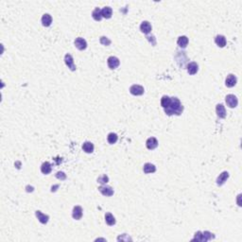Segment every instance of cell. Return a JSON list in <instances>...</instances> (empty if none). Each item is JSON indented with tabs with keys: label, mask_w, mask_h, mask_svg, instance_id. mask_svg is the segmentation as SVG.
I'll return each instance as SVG.
<instances>
[{
	"label": "cell",
	"mask_w": 242,
	"mask_h": 242,
	"mask_svg": "<svg viewBox=\"0 0 242 242\" xmlns=\"http://www.w3.org/2000/svg\"><path fill=\"white\" fill-rule=\"evenodd\" d=\"M225 101H226L227 106L230 108H236L238 104L237 98L235 95H227L225 98Z\"/></svg>",
	"instance_id": "cell-2"
},
{
	"label": "cell",
	"mask_w": 242,
	"mask_h": 242,
	"mask_svg": "<svg viewBox=\"0 0 242 242\" xmlns=\"http://www.w3.org/2000/svg\"><path fill=\"white\" fill-rule=\"evenodd\" d=\"M35 215H36L37 219H39V221L41 222V223H43V224H46L48 219H49V217H48L47 215H45V214H43L41 211H36L35 212Z\"/></svg>",
	"instance_id": "cell-14"
},
{
	"label": "cell",
	"mask_w": 242,
	"mask_h": 242,
	"mask_svg": "<svg viewBox=\"0 0 242 242\" xmlns=\"http://www.w3.org/2000/svg\"><path fill=\"white\" fill-rule=\"evenodd\" d=\"M107 63H108L109 68H111V69H115V68H117V67L119 66V64H120V61H119L118 58L114 57V56H111V57L108 58Z\"/></svg>",
	"instance_id": "cell-4"
},
{
	"label": "cell",
	"mask_w": 242,
	"mask_h": 242,
	"mask_svg": "<svg viewBox=\"0 0 242 242\" xmlns=\"http://www.w3.org/2000/svg\"><path fill=\"white\" fill-rule=\"evenodd\" d=\"M64 63H65V64L67 66H68V68L71 71H75L76 70V65L74 63V59H73V57L70 54H66L64 56Z\"/></svg>",
	"instance_id": "cell-6"
},
{
	"label": "cell",
	"mask_w": 242,
	"mask_h": 242,
	"mask_svg": "<svg viewBox=\"0 0 242 242\" xmlns=\"http://www.w3.org/2000/svg\"><path fill=\"white\" fill-rule=\"evenodd\" d=\"M146 145H147V148L150 150L156 149L158 147V141L155 137H150L147 142H146Z\"/></svg>",
	"instance_id": "cell-12"
},
{
	"label": "cell",
	"mask_w": 242,
	"mask_h": 242,
	"mask_svg": "<svg viewBox=\"0 0 242 242\" xmlns=\"http://www.w3.org/2000/svg\"><path fill=\"white\" fill-rule=\"evenodd\" d=\"M193 240H198V241H203V236H202V233L201 232H197L195 234V237Z\"/></svg>",
	"instance_id": "cell-30"
},
{
	"label": "cell",
	"mask_w": 242,
	"mask_h": 242,
	"mask_svg": "<svg viewBox=\"0 0 242 242\" xmlns=\"http://www.w3.org/2000/svg\"><path fill=\"white\" fill-rule=\"evenodd\" d=\"M215 43L219 47H224L226 45V38L223 35H217L215 38Z\"/></svg>",
	"instance_id": "cell-15"
},
{
	"label": "cell",
	"mask_w": 242,
	"mask_h": 242,
	"mask_svg": "<svg viewBox=\"0 0 242 242\" xmlns=\"http://www.w3.org/2000/svg\"><path fill=\"white\" fill-rule=\"evenodd\" d=\"M216 113L219 118H225L226 117V110L223 104H218L216 107Z\"/></svg>",
	"instance_id": "cell-9"
},
{
	"label": "cell",
	"mask_w": 242,
	"mask_h": 242,
	"mask_svg": "<svg viewBox=\"0 0 242 242\" xmlns=\"http://www.w3.org/2000/svg\"><path fill=\"white\" fill-rule=\"evenodd\" d=\"M170 102H171V98H169V96H164L161 99V105L164 109L168 108L170 104Z\"/></svg>",
	"instance_id": "cell-25"
},
{
	"label": "cell",
	"mask_w": 242,
	"mask_h": 242,
	"mask_svg": "<svg viewBox=\"0 0 242 242\" xmlns=\"http://www.w3.org/2000/svg\"><path fill=\"white\" fill-rule=\"evenodd\" d=\"M199 70V65L197 63H188L187 65V72L190 74V75H195Z\"/></svg>",
	"instance_id": "cell-16"
},
{
	"label": "cell",
	"mask_w": 242,
	"mask_h": 242,
	"mask_svg": "<svg viewBox=\"0 0 242 242\" xmlns=\"http://www.w3.org/2000/svg\"><path fill=\"white\" fill-rule=\"evenodd\" d=\"M177 44L180 47L182 48H186L188 45V38L186 36H180L178 38Z\"/></svg>",
	"instance_id": "cell-20"
},
{
	"label": "cell",
	"mask_w": 242,
	"mask_h": 242,
	"mask_svg": "<svg viewBox=\"0 0 242 242\" xmlns=\"http://www.w3.org/2000/svg\"><path fill=\"white\" fill-rule=\"evenodd\" d=\"M183 111V106L177 98H171V102L168 108L164 109V113L168 115H180Z\"/></svg>",
	"instance_id": "cell-1"
},
{
	"label": "cell",
	"mask_w": 242,
	"mask_h": 242,
	"mask_svg": "<svg viewBox=\"0 0 242 242\" xmlns=\"http://www.w3.org/2000/svg\"><path fill=\"white\" fill-rule=\"evenodd\" d=\"M52 23V17L50 14L45 13L42 17V24L44 27H49Z\"/></svg>",
	"instance_id": "cell-18"
},
{
	"label": "cell",
	"mask_w": 242,
	"mask_h": 242,
	"mask_svg": "<svg viewBox=\"0 0 242 242\" xmlns=\"http://www.w3.org/2000/svg\"><path fill=\"white\" fill-rule=\"evenodd\" d=\"M51 170H52V167H51L50 163H48V162L43 163L42 167H41L42 173H44V174H45V175H46V174H49L51 172Z\"/></svg>",
	"instance_id": "cell-22"
},
{
	"label": "cell",
	"mask_w": 242,
	"mask_h": 242,
	"mask_svg": "<svg viewBox=\"0 0 242 242\" xmlns=\"http://www.w3.org/2000/svg\"><path fill=\"white\" fill-rule=\"evenodd\" d=\"M75 46L78 48L79 50H84L85 48L87 47V42L81 37L76 38L75 40Z\"/></svg>",
	"instance_id": "cell-8"
},
{
	"label": "cell",
	"mask_w": 242,
	"mask_h": 242,
	"mask_svg": "<svg viewBox=\"0 0 242 242\" xmlns=\"http://www.w3.org/2000/svg\"><path fill=\"white\" fill-rule=\"evenodd\" d=\"M92 16L94 18V20L96 21H100L102 19V13H101V9L99 8H96L93 13H92Z\"/></svg>",
	"instance_id": "cell-23"
},
{
	"label": "cell",
	"mask_w": 242,
	"mask_h": 242,
	"mask_svg": "<svg viewBox=\"0 0 242 242\" xmlns=\"http://www.w3.org/2000/svg\"><path fill=\"white\" fill-rule=\"evenodd\" d=\"M108 182H109V178H108L107 175H102V176H100V177L98 179V182L101 183L102 186H103V185H106V183H107Z\"/></svg>",
	"instance_id": "cell-28"
},
{
	"label": "cell",
	"mask_w": 242,
	"mask_h": 242,
	"mask_svg": "<svg viewBox=\"0 0 242 242\" xmlns=\"http://www.w3.org/2000/svg\"><path fill=\"white\" fill-rule=\"evenodd\" d=\"M117 139H118L117 134V133H114V132H111V133H109V134H108V136H107V141H108L109 144H111V145L117 143Z\"/></svg>",
	"instance_id": "cell-26"
},
{
	"label": "cell",
	"mask_w": 242,
	"mask_h": 242,
	"mask_svg": "<svg viewBox=\"0 0 242 242\" xmlns=\"http://www.w3.org/2000/svg\"><path fill=\"white\" fill-rule=\"evenodd\" d=\"M105 221H106V223H107L108 225H110V226H113V225L115 224V219L111 214V213H106V215H105Z\"/></svg>",
	"instance_id": "cell-24"
},
{
	"label": "cell",
	"mask_w": 242,
	"mask_h": 242,
	"mask_svg": "<svg viewBox=\"0 0 242 242\" xmlns=\"http://www.w3.org/2000/svg\"><path fill=\"white\" fill-rule=\"evenodd\" d=\"M202 236H203V241H207V240H210V239L215 237L214 236H213V234H211L210 232H208V231L203 232Z\"/></svg>",
	"instance_id": "cell-27"
},
{
	"label": "cell",
	"mask_w": 242,
	"mask_h": 242,
	"mask_svg": "<svg viewBox=\"0 0 242 242\" xmlns=\"http://www.w3.org/2000/svg\"><path fill=\"white\" fill-rule=\"evenodd\" d=\"M228 178H229V173L227 171H223L222 173H220L219 176L218 177V179H217V185L219 186H222V185H224L225 182L228 180Z\"/></svg>",
	"instance_id": "cell-10"
},
{
	"label": "cell",
	"mask_w": 242,
	"mask_h": 242,
	"mask_svg": "<svg viewBox=\"0 0 242 242\" xmlns=\"http://www.w3.org/2000/svg\"><path fill=\"white\" fill-rule=\"evenodd\" d=\"M100 43L104 45H111V40H109L107 37H105V36H102L100 38Z\"/></svg>",
	"instance_id": "cell-29"
},
{
	"label": "cell",
	"mask_w": 242,
	"mask_h": 242,
	"mask_svg": "<svg viewBox=\"0 0 242 242\" xmlns=\"http://www.w3.org/2000/svg\"><path fill=\"white\" fill-rule=\"evenodd\" d=\"M94 144L91 143V142H84L83 145H82V150L86 152V153H92L94 151Z\"/></svg>",
	"instance_id": "cell-19"
},
{
	"label": "cell",
	"mask_w": 242,
	"mask_h": 242,
	"mask_svg": "<svg viewBox=\"0 0 242 242\" xmlns=\"http://www.w3.org/2000/svg\"><path fill=\"white\" fill-rule=\"evenodd\" d=\"M101 13H102V17H104L106 19H109L113 15V9L110 7H104L101 9Z\"/></svg>",
	"instance_id": "cell-21"
},
{
	"label": "cell",
	"mask_w": 242,
	"mask_h": 242,
	"mask_svg": "<svg viewBox=\"0 0 242 242\" xmlns=\"http://www.w3.org/2000/svg\"><path fill=\"white\" fill-rule=\"evenodd\" d=\"M237 77L234 74H230L227 76V78L225 80V85L229 87V88H232V87H234L237 84Z\"/></svg>",
	"instance_id": "cell-7"
},
{
	"label": "cell",
	"mask_w": 242,
	"mask_h": 242,
	"mask_svg": "<svg viewBox=\"0 0 242 242\" xmlns=\"http://www.w3.org/2000/svg\"><path fill=\"white\" fill-rule=\"evenodd\" d=\"M130 92L132 95L133 96H142L145 92V89L144 87L141 86V85H138V84H133L131 86L130 88Z\"/></svg>",
	"instance_id": "cell-3"
},
{
	"label": "cell",
	"mask_w": 242,
	"mask_h": 242,
	"mask_svg": "<svg viewBox=\"0 0 242 242\" xmlns=\"http://www.w3.org/2000/svg\"><path fill=\"white\" fill-rule=\"evenodd\" d=\"M99 192L103 196H106V197H111L114 195V189L111 187V186H108L106 185H103L99 187Z\"/></svg>",
	"instance_id": "cell-5"
},
{
	"label": "cell",
	"mask_w": 242,
	"mask_h": 242,
	"mask_svg": "<svg viewBox=\"0 0 242 242\" xmlns=\"http://www.w3.org/2000/svg\"><path fill=\"white\" fill-rule=\"evenodd\" d=\"M72 217L77 219V220H79L81 219L82 217V208L79 205H77L73 208V212H72Z\"/></svg>",
	"instance_id": "cell-13"
},
{
	"label": "cell",
	"mask_w": 242,
	"mask_h": 242,
	"mask_svg": "<svg viewBox=\"0 0 242 242\" xmlns=\"http://www.w3.org/2000/svg\"><path fill=\"white\" fill-rule=\"evenodd\" d=\"M151 30H152V27H151V25H150V22H148V21H144V22L141 23V25H140V31H141L143 33H145V34H149V33L151 31Z\"/></svg>",
	"instance_id": "cell-11"
},
{
	"label": "cell",
	"mask_w": 242,
	"mask_h": 242,
	"mask_svg": "<svg viewBox=\"0 0 242 242\" xmlns=\"http://www.w3.org/2000/svg\"><path fill=\"white\" fill-rule=\"evenodd\" d=\"M143 170L146 174H149V173H153L156 171V167L154 166V164H150V163H147L144 164V168H143Z\"/></svg>",
	"instance_id": "cell-17"
},
{
	"label": "cell",
	"mask_w": 242,
	"mask_h": 242,
	"mask_svg": "<svg viewBox=\"0 0 242 242\" xmlns=\"http://www.w3.org/2000/svg\"><path fill=\"white\" fill-rule=\"evenodd\" d=\"M56 177H57L58 179H60V180H65V179H66V175H65V174H64L63 172H62V171H59V172H58V173L56 174Z\"/></svg>",
	"instance_id": "cell-31"
}]
</instances>
